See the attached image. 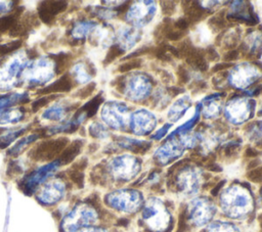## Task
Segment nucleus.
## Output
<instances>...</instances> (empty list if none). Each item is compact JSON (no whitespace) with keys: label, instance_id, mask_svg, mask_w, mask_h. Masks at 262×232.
Listing matches in <instances>:
<instances>
[{"label":"nucleus","instance_id":"obj_1","mask_svg":"<svg viewBox=\"0 0 262 232\" xmlns=\"http://www.w3.org/2000/svg\"><path fill=\"white\" fill-rule=\"evenodd\" d=\"M67 137H58L38 143L29 152V156L35 161H47L58 156L68 146Z\"/></svg>","mask_w":262,"mask_h":232},{"label":"nucleus","instance_id":"obj_2","mask_svg":"<svg viewBox=\"0 0 262 232\" xmlns=\"http://www.w3.org/2000/svg\"><path fill=\"white\" fill-rule=\"evenodd\" d=\"M96 220L97 214L92 207L86 204H79L64 218L62 228L64 232H75L80 227L93 224Z\"/></svg>","mask_w":262,"mask_h":232},{"label":"nucleus","instance_id":"obj_3","mask_svg":"<svg viewBox=\"0 0 262 232\" xmlns=\"http://www.w3.org/2000/svg\"><path fill=\"white\" fill-rule=\"evenodd\" d=\"M222 203L224 212L231 217H238L248 211L249 196L243 189L233 187L223 195Z\"/></svg>","mask_w":262,"mask_h":232},{"label":"nucleus","instance_id":"obj_4","mask_svg":"<svg viewBox=\"0 0 262 232\" xmlns=\"http://www.w3.org/2000/svg\"><path fill=\"white\" fill-rule=\"evenodd\" d=\"M101 117L114 129H121L127 125L128 108L123 103L108 102L103 106Z\"/></svg>","mask_w":262,"mask_h":232},{"label":"nucleus","instance_id":"obj_5","mask_svg":"<svg viewBox=\"0 0 262 232\" xmlns=\"http://www.w3.org/2000/svg\"><path fill=\"white\" fill-rule=\"evenodd\" d=\"M107 203L121 211L131 212L138 207L140 203V195L138 192L135 191H116L113 193H110L106 196Z\"/></svg>","mask_w":262,"mask_h":232},{"label":"nucleus","instance_id":"obj_6","mask_svg":"<svg viewBox=\"0 0 262 232\" xmlns=\"http://www.w3.org/2000/svg\"><path fill=\"white\" fill-rule=\"evenodd\" d=\"M156 11V6L154 2L144 1V2H137L135 3L130 10L126 18L137 27L144 26L149 22L152 18Z\"/></svg>","mask_w":262,"mask_h":232},{"label":"nucleus","instance_id":"obj_7","mask_svg":"<svg viewBox=\"0 0 262 232\" xmlns=\"http://www.w3.org/2000/svg\"><path fill=\"white\" fill-rule=\"evenodd\" d=\"M111 170L113 175L118 179H130L139 170V164L136 158L123 155L113 159Z\"/></svg>","mask_w":262,"mask_h":232},{"label":"nucleus","instance_id":"obj_8","mask_svg":"<svg viewBox=\"0 0 262 232\" xmlns=\"http://www.w3.org/2000/svg\"><path fill=\"white\" fill-rule=\"evenodd\" d=\"M250 110V101L246 98L238 97L232 99L227 103L225 107V115L230 122L234 124H241L249 118Z\"/></svg>","mask_w":262,"mask_h":232},{"label":"nucleus","instance_id":"obj_9","mask_svg":"<svg viewBox=\"0 0 262 232\" xmlns=\"http://www.w3.org/2000/svg\"><path fill=\"white\" fill-rule=\"evenodd\" d=\"M59 166H60V164L56 159L48 165H45V166L33 171L24 180V191L25 190L26 191L34 190L36 187H38L40 184H42L49 176H51Z\"/></svg>","mask_w":262,"mask_h":232},{"label":"nucleus","instance_id":"obj_10","mask_svg":"<svg viewBox=\"0 0 262 232\" xmlns=\"http://www.w3.org/2000/svg\"><path fill=\"white\" fill-rule=\"evenodd\" d=\"M258 77L259 72L256 67L250 64H241L231 72L229 80L236 88H245L252 84Z\"/></svg>","mask_w":262,"mask_h":232},{"label":"nucleus","instance_id":"obj_11","mask_svg":"<svg viewBox=\"0 0 262 232\" xmlns=\"http://www.w3.org/2000/svg\"><path fill=\"white\" fill-rule=\"evenodd\" d=\"M151 84L148 78L143 75H135L130 78L126 85V94L132 100H139L147 96Z\"/></svg>","mask_w":262,"mask_h":232},{"label":"nucleus","instance_id":"obj_12","mask_svg":"<svg viewBox=\"0 0 262 232\" xmlns=\"http://www.w3.org/2000/svg\"><path fill=\"white\" fill-rule=\"evenodd\" d=\"M189 214L193 223L196 225H203L212 218L214 214V206L206 199H195L190 204Z\"/></svg>","mask_w":262,"mask_h":232},{"label":"nucleus","instance_id":"obj_13","mask_svg":"<svg viewBox=\"0 0 262 232\" xmlns=\"http://www.w3.org/2000/svg\"><path fill=\"white\" fill-rule=\"evenodd\" d=\"M64 190V185L60 181H50L41 188L38 199L44 204H54L61 199Z\"/></svg>","mask_w":262,"mask_h":232},{"label":"nucleus","instance_id":"obj_14","mask_svg":"<svg viewBox=\"0 0 262 232\" xmlns=\"http://www.w3.org/2000/svg\"><path fill=\"white\" fill-rule=\"evenodd\" d=\"M67 1H43L38 6V15L44 24H51L55 16L68 8Z\"/></svg>","mask_w":262,"mask_h":232},{"label":"nucleus","instance_id":"obj_15","mask_svg":"<svg viewBox=\"0 0 262 232\" xmlns=\"http://www.w3.org/2000/svg\"><path fill=\"white\" fill-rule=\"evenodd\" d=\"M156 125V119L152 113L148 112L147 110H138L132 115L131 126L133 132L141 135L146 134L154 129Z\"/></svg>","mask_w":262,"mask_h":232},{"label":"nucleus","instance_id":"obj_16","mask_svg":"<svg viewBox=\"0 0 262 232\" xmlns=\"http://www.w3.org/2000/svg\"><path fill=\"white\" fill-rule=\"evenodd\" d=\"M182 146H184L182 141L172 139L169 142L162 145L157 151H156V158L161 164H167L172 158L177 157L182 152Z\"/></svg>","mask_w":262,"mask_h":232},{"label":"nucleus","instance_id":"obj_17","mask_svg":"<svg viewBox=\"0 0 262 232\" xmlns=\"http://www.w3.org/2000/svg\"><path fill=\"white\" fill-rule=\"evenodd\" d=\"M72 88H73V80L68 74H66L61 76L59 79H57L55 82L50 84L49 86L39 90V93L44 95H51L53 93H58V92H69Z\"/></svg>","mask_w":262,"mask_h":232},{"label":"nucleus","instance_id":"obj_18","mask_svg":"<svg viewBox=\"0 0 262 232\" xmlns=\"http://www.w3.org/2000/svg\"><path fill=\"white\" fill-rule=\"evenodd\" d=\"M140 39V32L133 28H125L120 31L118 36L119 47L124 51L132 48Z\"/></svg>","mask_w":262,"mask_h":232},{"label":"nucleus","instance_id":"obj_19","mask_svg":"<svg viewBox=\"0 0 262 232\" xmlns=\"http://www.w3.org/2000/svg\"><path fill=\"white\" fill-rule=\"evenodd\" d=\"M82 146H83V141L82 140H75L74 142L69 144L62 150V152L59 154V157L57 158L60 166L61 165H68L71 161H73L76 158V156L80 153Z\"/></svg>","mask_w":262,"mask_h":232},{"label":"nucleus","instance_id":"obj_20","mask_svg":"<svg viewBox=\"0 0 262 232\" xmlns=\"http://www.w3.org/2000/svg\"><path fill=\"white\" fill-rule=\"evenodd\" d=\"M179 185L183 191L192 193L198 189V176L194 171L186 170L179 176Z\"/></svg>","mask_w":262,"mask_h":232},{"label":"nucleus","instance_id":"obj_21","mask_svg":"<svg viewBox=\"0 0 262 232\" xmlns=\"http://www.w3.org/2000/svg\"><path fill=\"white\" fill-rule=\"evenodd\" d=\"M189 105H190V100H189L188 97L185 96V97H182V98L178 99L171 106V108L169 110V113H168L169 119L173 122L177 121L178 119H180L184 114L185 110L189 107Z\"/></svg>","mask_w":262,"mask_h":232},{"label":"nucleus","instance_id":"obj_22","mask_svg":"<svg viewBox=\"0 0 262 232\" xmlns=\"http://www.w3.org/2000/svg\"><path fill=\"white\" fill-rule=\"evenodd\" d=\"M218 96H210L204 100L203 112L206 118H214L220 111V103L217 101Z\"/></svg>","mask_w":262,"mask_h":232},{"label":"nucleus","instance_id":"obj_23","mask_svg":"<svg viewBox=\"0 0 262 232\" xmlns=\"http://www.w3.org/2000/svg\"><path fill=\"white\" fill-rule=\"evenodd\" d=\"M28 100H29V97L27 94L12 93V94L0 96V109L24 102V101H28Z\"/></svg>","mask_w":262,"mask_h":232},{"label":"nucleus","instance_id":"obj_24","mask_svg":"<svg viewBox=\"0 0 262 232\" xmlns=\"http://www.w3.org/2000/svg\"><path fill=\"white\" fill-rule=\"evenodd\" d=\"M95 24L92 21H81L78 22L72 30V36L74 39H83L87 36L91 30H93Z\"/></svg>","mask_w":262,"mask_h":232},{"label":"nucleus","instance_id":"obj_25","mask_svg":"<svg viewBox=\"0 0 262 232\" xmlns=\"http://www.w3.org/2000/svg\"><path fill=\"white\" fill-rule=\"evenodd\" d=\"M70 108H66L60 104H55L50 106L46 111H44L43 118L51 121H59L67 114Z\"/></svg>","mask_w":262,"mask_h":232},{"label":"nucleus","instance_id":"obj_26","mask_svg":"<svg viewBox=\"0 0 262 232\" xmlns=\"http://www.w3.org/2000/svg\"><path fill=\"white\" fill-rule=\"evenodd\" d=\"M39 136H40L39 134H31V135H28V136L21 138L9 150V154L10 155H17V154H19L30 143H33L34 141H36L39 138Z\"/></svg>","mask_w":262,"mask_h":232},{"label":"nucleus","instance_id":"obj_27","mask_svg":"<svg viewBox=\"0 0 262 232\" xmlns=\"http://www.w3.org/2000/svg\"><path fill=\"white\" fill-rule=\"evenodd\" d=\"M20 13H21V11L17 10L13 13H10L8 15L0 17V33L2 34V33L10 31L13 28L16 20L18 19V17L20 16Z\"/></svg>","mask_w":262,"mask_h":232},{"label":"nucleus","instance_id":"obj_28","mask_svg":"<svg viewBox=\"0 0 262 232\" xmlns=\"http://www.w3.org/2000/svg\"><path fill=\"white\" fill-rule=\"evenodd\" d=\"M24 117L20 109H8L0 112V124L16 123Z\"/></svg>","mask_w":262,"mask_h":232},{"label":"nucleus","instance_id":"obj_29","mask_svg":"<svg viewBox=\"0 0 262 232\" xmlns=\"http://www.w3.org/2000/svg\"><path fill=\"white\" fill-rule=\"evenodd\" d=\"M26 131L25 128H20L17 130H9L7 133L0 135V148L7 147L12 141H14L19 135H21Z\"/></svg>","mask_w":262,"mask_h":232},{"label":"nucleus","instance_id":"obj_30","mask_svg":"<svg viewBox=\"0 0 262 232\" xmlns=\"http://www.w3.org/2000/svg\"><path fill=\"white\" fill-rule=\"evenodd\" d=\"M102 101V98L100 95L94 97L92 100H90L88 103H86L82 108L81 110H79L80 112H82L86 118H89V117H92L93 114H95L97 108L99 107L100 103Z\"/></svg>","mask_w":262,"mask_h":232},{"label":"nucleus","instance_id":"obj_31","mask_svg":"<svg viewBox=\"0 0 262 232\" xmlns=\"http://www.w3.org/2000/svg\"><path fill=\"white\" fill-rule=\"evenodd\" d=\"M198 120H199V107L196 108L193 118L190 119V120H189L188 122H186L185 124H183L182 126H180L177 130H175V131L170 135V138H172L175 134H183V133H186L187 131H189V130L194 126V124L196 123Z\"/></svg>","mask_w":262,"mask_h":232},{"label":"nucleus","instance_id":"obj_32","mask_svg":"<svg viewBox=\"0 0 262 232\" xmlns=\"http://www.w3.org/2000/svg\"><path fill=\"white\" fill-rule=\"evenodd\" d=\"M21 44H23V41L17 39V40H13L8 43H5L3 45H0V55L9 54V53L15 51L16 49H18L21 46Z\"/></svg>","mask_w":262,"mask_h":232},{"label":"nucleus","instance_id":"obj_33","mask_svg":"<svg viewBox=\"0 0 262 232\" xmlns=\"http://www.w3.org/2000/svg\"><path fill=\"white\" fill-rule=\"evenodd\" d=\"M208 232H237L236 228L230 224H225V223H215L212 224L208 228Z\"/></svg>","mask_w":262,"mask_h":232},{"label":"nucleus","instance_id":"obj_34","mask_svg":"<svg viewBox=\"0 0 262 232\" xmlns=\"http://www.w3.org/2000/svg\"><path fill=\"white\" fill-rule=\"evenodd\" d=\"M89 132L92 135V137H96V138H100V139L101 138H105L107 136L106 129L102 125H100L98 123L92 124L90 126V128H89Z\"/></svg>","mask_w":262,"mask_h":232},{"label":"nucleus","instance_id":"obj_35","mask_svg":"<svg viewBox=\"0 0 262 232\" xmlns=\"http://www.w3.org/2000/svg\"><path fill=\"white\" fill-rule=\"evenodd\" d=\"M249 48L252 51H257L262 47V35L260 33H253L249 38Z\"/></svg>","mask_w":262,"mask_h":232},{"label":"nucleus","instance_id":"obj_36","mask_svg":"<svg viewBox=\"0 0 262 232\" xmlns=\"http://www.w3.org/2000/svg\"><path fill=\"white\" fill-rule=\"evenodd\" d=\"M55 98V96L53 95H45V96H42L40 98H38L37 100H35L33 103H32V110L34 112L38 111L40 108H42L43 106H45L47 103H49L51 100H53Z\"/></svg>","mask_w":262,"mask_h":232},{"label":"nucleus","instance_id":"obj_37","mask_svg":"<svg viewBox=\"0 0 262 232\" xmlns=\"http://www.w3.org/2000/svg\"><path fill=\"white\" fill-rule=\"evenodd\" d=\"M140 59H137V58H133L131 59L130 61H127L125 63H123L120 67H119V71L120 72H128V71H131V69H134V68H137L140 66Z\"/></svg>","mask_w":262,"mask_h":232},{"label":"nucleus","instance_id":"obj_38","mask_svg":"<svg viewBox=\"0 0 262 232\" xmlns=\"http://www.w3.org/2000/svg\"><path fill=\"white\" fill-rule=\"evenodd\" d=\"M123 50L119 47V46H112L105 56L104 59V63H110L111 61H113L118 55H120V53H122Z\"/></svg>","mask_w":262,"mask_h":232},{"label":"nucleus","instance_id":"obj_39","mask_svg":"<svg viewBox=\"0 0 262 232\" xmlns=\"http://www.w3.org/2000/svg\"><path fill=\"white\" fill-rule=\"evenodd\" d=\"M94 89H95V84H94V83H91V84H89V85L83 87L82 89H80V90L76 93V96L79 97V98L84 99V98L88 97L89 95H91L92 92L94 91Z\"/></svg>","mask_w":262,"mask_h":232},{"label":"nucleus","instance_id":"obj_40","mask_svg":"<svg viewBox=\"0 0 262 232\" xmlns=\"http://www.w3.org/2000/svg\"><path fill=\"white\" fill-rule=\"evenodd\" d=\"M75 74H76V79L79 80L80 82L84 83L87 80H89V75L85 71V68L82 65H77L75 68Z\"/></svg>","mask_w":262,"mask_h":232},{"label":"nucleus","instance_id":"obj_41","mask_svg":"<svg viewBox=\"0 0 262 232\" xmlns=\"http://www.w3.org/2000/svg\"><path fill=\"white\" fill-rule=\"evenodd\" d=\"M210 25L214 29H222L225 26V19L222 15H215L211 18Z\"/></svg>","mask_w":262,"mask_h":232},{"label":"nucleus","instance_id":"obj_42","mask_svg":"<svg viewBox=\"0 0 262 232\" xmlns=\"http://www.w3.org/2000/svg\"><path fill=\"white\" fill-rule=\"evenodd\" d=\"M248 179L253 181V182H261L262 181V170L260 169H254L252 171H250V173L248 174Z\"/></svg>","mask_w":262,"mask_h":232},{"label":"nucleus","instance_id":"obj_43","mask_svg":"<svg viewBox=\"0 0 262 232\" xmlns=\"http://www.w3.org/2000/svg\"><path fill=\"white\" fill-rule=\"evenodd\" d=\"M174 27L175 29H177L178 31H184L187 29L188 27V19L187 18H184V17H180L178 18L177 20H175V24H174Z\"/></svg>","mask_w":262,"mask_h":232},{"label":"nucleus","instance_id":"obj_44","mask_svg":"<svg viewBox=\"0 0 262 232\" xmlns=\"http://www.w3.org/2000/svg\"><path fill=\"white\" fill-rule=\"evenodd\" d=\"M170 126H171L170 124H166V125H164L162 128H160V130L157 131V132L154 134L152 139H155V140H160L161 138H163V137L166 135L167 131L169 130Z\"/></svg>","mask_w":262,"mask_h":232},{"label":"nucleus","instance_id":"obj_45","mask_svg":"<svg viewBox=\"0 0 262 232\" xmlns=\"http://www.w3.org/2000/svg\"><path fill=\"white\" fill-rule=\"evenodd\" d=\"M237 56H238V53H237V51H235V50H230V51H228L225 55H224V60L225 61H233L234 59H236L237 58Z\"/></svg>","mask_w":262,"mask_h":232},{"label":"nucleus","instance_id":"obj_46","mask_svg":"<svg viewBox=\"0 0 262 232\" xmlns=\"http://www.w3.org/2000/svg\"><path fill=\"white\" fill-rule=\"evenodd\" d=\"M75 232H106L104 229L96 227H82L81 229L76 230Z\"/></svg>","mask_w":262,"mask_h":232},{"label":"nucleus","instance_id":"obj_47","mask_svg":"<svg viewBox=\"0 0 262 232\" xmlns=\"http://www.w3.org/2000/svg\"><path fill=\"white\" fill-rule=\"evenodd\" d=\"M178 76H179V79H180L182 82H184V83H186V82L188 81V79H189V76H188L186 69H184V68H182V67H179Z\"/></svg>","mask_w":262,"mask_h":232},{"label":"nucleus","instance_id":"obj_48","mask_svg":"<svg viewBox=\"0 0 262 232\" xmlns=\"http://www.w3.org/2000/svg\"><path fill=\"white\" fill-rule=\"evenodd\" d=\"M257 154H258L257 151L253 150L252 148H248V149L246 150V155H248V156H256Z\"/></svg>","mask_w":262,"mask_h":232},{"label":"nucleus","instance_id":"obj_49","mask_svg":"<svg viewBox=\"0 0 262 232\" xmlns=\"http://www.w3.org/2000/svg\"><path fill=\"white\" fill-rule=\"evenodd\" d=\"M7 4H10V2H0V12L5 11L7 8Z\"/></svg>","mask_w":262,"mask_h":232},{"label":"nucleus","instance_id":"obj_50","mask_svg":"<svg viewBox=\"0 0 262 232\" xmlns=\"http://www.w3.org/2000/svg\"><path fill=\"white\" fill-rule=\"evenodd\" d=\"M258 128V127H257ZM258 130H259V132L261 133V136H262V123H260L259 124V128H258Z\"/></svg>","mask_w":262,"mask_h":232},{"label":"nucleus","instance_id":"obj_51","mask_svg":"<svg viewBox=\"0 0 262 232\" xmlns=\"http://www.w3.org/2000/svg\"><path fill=\"white\" fill-rule=\"evenodd\" d=\"M259 114H262V106H261V108H260V112H259Z\"/></svg>","mask_w":262,"mask_h":232},{"label":"nucleus","instance_id":"obj_52","mask_svg":"<svg viewBox=\"0 0 262 232\" xmlns=\"http://www.w3.org/2000/svg\"><path fill=\"white\" fill-rule=\"evenodd\" d=\"M261 197H262V195H261Z\"/></svg>","mask_w":262,"mask_h":232}]
</instances>
